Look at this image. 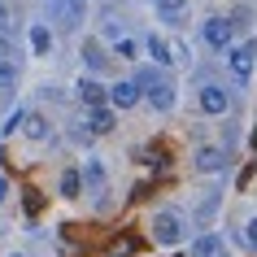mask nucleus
<instances>
[{
  "instance_id": "1",
  "label": "nucleus",
  "mask_w": 257,
  "mask_h": 257,
  "mask_svg": "<svg viewBox=\"0 0 257 257\" xmlns=\"http://www.w3.org/2000/svg\"><path fill=\"white\" fill-rule=\"evenodd\" d=\"M136 79H140V87H144V100H149L157 113H170V109H175V83H170V74H166L162 66L157 70H140Z\"/></svg>"
},
{
  "instance_id": "2",
  "label": "nucleus",
  "mask_w": 257,
  "mask_h": 257,
  "mask_svg": "<svg viewBox=\"0 0 257 257\" xmlns=\"http://www.w3.org/2000/svg\"><path fill=\"white\" fill-rule=\"evenodd\" d=\"M227 66H231V79L244 87V83L253 79V70H257V40H240V44H231Z\"/></svg>"
},
{
  "instance_id": "3",
  "label": "nucleus",
  "mask_w": 257,
  "mask_h": 257,
  "mask_svg": "<svg viewBox=\"0 0 257 257\" xmlns=\"http://www.w3.org/2000/svg\"><path fill=\"white\" fill-rule=\"evenodd\" d=\"M201 40H205V48H231V40H235V18H222V14L205 18Z\"/></svg>"
},
{
  "instance_id": "4",
  "label": "nucleus",
  "mask_w": 257,
  "mask_h": 257,
  "mask_svg": "<svg viewBox=\"0 0 257 257\" xmlns=\"http://www.w3.org/2000/svg\"><path fill=\"white\" fill-rule=\"evenodd\" d=\"M105 100L122 113V109H131V105H140V100H144V87H140V79H118V83H109Z\"/></svg>"
},
{
  "instance_id": "5",
  "label": "nucleus",
  "mask_w": 257,
  "mask_h": 257,
  "mask_svg": "<svg viewBox=\"0 0 257 257\" xmlns=\"http://www.w3.org/2000/svg\"><path fill=\"white\" fill-rule=\"evenodd\" d=\"M83 126H87V136H109L113 126H118V109L113 105H87V118H83Z\"/></svg>"
},
{
  "instance_id": "6",
  "label": "nucleus",
  "mask_w": 257,
  "mask_h": 257,
  "mask_svg": "<svg viewBox=\"0 0 257 257\" xmlns=\"http://www.w3.org/2000/svg\"><path fill=\"white\" fill-rule=\"evenodd\" d=\"M227 109H231L227 87H222V83H205V87H201V113H205V118H222Z\"/></svg>"
},
{
  "instance_id": "7",
  "label": "nucleus",
  "mask_w": 257,
  "mask_h": 257,
  "mask_svg": "<svg viewBox=\"0 0 257 257\" xmlns=\"http://www.w3.org/2000/svg\"><path fill=\"white\" fill-rule=\"evenodd\" d=\"M153 240H157V244H166V248L183 240V222H179V214H170V209H162V214L153 218Z\"/></svg>"
},
{
  "instance_id": "8",
  "label": "nucleus",
  "mask_w": 257,
  "mask_h": 257,
  "mask_svg": "<svg viewBox=\"0 0 257 257\" xmlns=\"http://www.w3.org/2000/svg\"><path fill=\"white\" fill-rule=\"evenodd\" d=\"M192 170L196 175H218V170H227V153L218 149V144H205V149L192 153Z\"/></svg>"
},
{
  "instance_id": "9",
  "label": "nucleus",
  "mask_w": 257,
  "mask_h": 257,
  "mask_svg": "<svg viewBox=\"0 0 257 257\" xmlns=\"http://www.w3.org/2000/svg\"><path fill=\"white\" fill-rule=\"evenodd\" d=\"M22 136L35 140V144H44V140L53 136V122L44 118V113H22Z\"/></svg>"
},
{
  "instance_id": "10",
  "label": "nucleus",
  "mask_w": 257,
  "mask_h": 257,
  "mask_svg": "<svg viewBox=\"0 0 257 257\" xmlns=\"http://www.w3.org/2000/svg\"><path fill=\"white\" fill-rule=\"evenodd\" d=\"M105 92H109V87H105V83H96L92 74H87V79H79V83H74V96H79L83 105H100V100H105Z\"/></svg>"
},
{
  "instance_id": "11",
  "label": "nucleus",
  "mask_w": 257,
  "mask_h": 257,
  "mask_svg": "<svg viewBox=\"0 0 257 257\" xmlns=\"http://www.w3.org/2000/svg\"><path fill=\"white\" fill-rule=\"evenodd\" d=\"M153 5H157V14H162L170 27H179V22L188 18V0H153Z\"/></svg>"
},
{
  "instance_id": "12",
  "label": "nucleus",
  "mask_w": 257,
  "mask_h": 257,
  "mask_svg": "<svg viewBox=\"0 0 257 257\" xmlns=\"http://www.w3.org/2000/svg\"><path fill=\"white\" fill-rule=\"evenodd\" d=\"M79 175H83V183H87L92 192H105V166L96 162V157H87V162H83Z\"/></svg>"
},
{
  "instance_id": "13",
  "label": "nucleus",
  "mask_w": 257,
  "mask_h": 257,
  "mask_svg": "<svg viewBox=\"0 0 257 257\" xmlns=\"http://www.w3.org/2000/svg\"><path fill=\"white\" fill-rule=\"evenodd\" d=\"M144 48H149V57H153V61H157V66H170V61H175V53H170V44H166L162 40V35H149V40H144Z\"/></svg>"
},
{
  "instance_id": "14",
  "label": "nucleus",
  "mask_w": 257,
  "mask_h": 257,
  "mask_svg": "<svg viewBox=\"0 0 257 257\" xmlns=\"http://www.w3.org/2000/svg\"><path fill=\"white\" fill-rule=\"evenodd\" d=\"M31 48H35V53H53V31L44 27V22H35V27H31Z\"/></svg>"
},
{
  "instance_id": "15",
  "label": "nucleus",
  "mask_w": 257,
  "mask_h": 257,
  "mask_svg": "<svg viewBox=\"0 0 257 257\" xmlns=\"http://www.w3.org/2000/svg\"><path fill=\"white\" fill-rule=\"evenodd\" d=\"M218 201H222V192H209V196H205L201 201V209H196V227H209V222H214V209H218Z\"/></svg>"
},
{
  "instance_id": "16",
  "label": "nucleus",
  "mask_w": 257,
  "mask_h": 257,
  "mask_svg": "<svg viewBox=\"0 0 257 257\" xmlns=\"http://www.w3.org/2000/svg\"><path fill=\"white\" fill-rule=\"evenodd\" d=\"M83 66H87V70H105V66H109V57L100 53V44H96V40L83 44Z\"/></svg>"
},
{
  "instance_id": "17",
  "label": "nucleus",
  "mask_w": 257,
  "mask_h": 257,
  "mask_svg": "<svg viewBox=\"0 0 257 257\" xmlns=\"http://www.w3.org/2000/svg\"><path fill=\"white\" fill-rule=\"evenodd\" d=\"M79 192H83V175H79V170H66V175H61V196L74 201Z\"/></svg>"
},
{
  "instance_id": "18",
  "label": "nucleus",
  "mask_w": 257,
  "mask_h": 257,
  "mask_svg": "<svg viewBox=\"0 0 257 257\" xmlns=\"http://www.w3.org/2000/svg\"><path fill=\"white\" fill-rule=\"evenodd\" d=\"M18 74H22V70H18V61H9V57H0V92H9V87L18 83Z\"/></svg>"
},
{
  "instance_id": "19",
  "label": "nucleus",
  "mask_w": 257,
  "mask_h": 257,
  "mask_svg": "<svg viewBox=\"0 0 257 257\" xmlns=\"http://www.w3.org/2000/svg\"><path fill=\"white\" fill-rule=\"evenodd\" d=\"M113 53H118L122 61H136V57H140V44L131 40V35H118V40H113Z\"/></svg>"
},
{
  "instance_id": "20",
  "label": "nucleus",
  "mask_w": 257,
  "mask_h": 257,
  "mask_svg": "<svg viewBox=\"0 0 257 257\" xmlns=\"http://www.w3.org/2000/svg\"><path fill=\"white\" fill-rule=\"evenodd\" d=\"M218 248H222L218 235H201V240L192 244V257H209V253H218Z\"/></svg>"
},
{
  "instance_id": "21",
  "label": "nucleus",
  "mask_w": 257,
  "mask_h": 257,
  "mask_svg": "<svg viewBox=\"0 0 257 257\" xmlns=\"http://www.w3.org/2000/svg\"><path fill=\"white\" fill-rule=\"evenodd\" d=\"M9 27H14V14H9V5L0 0V35H9Z\"/></svg>"
},
{
  "instance_id": "22",
  "label": "nucleus",
  "mask_w": 257,
  "mask_h": 257,
  "mask_svg": "<svg viewBox=\"0 0 257 257\" xmlns=\"http://www.w3.org/2000/svg\"><path fill=\"white\" fill-rule=\"evenodd\" d=\"M131 253H136V240H118L113 244V257H131Z\"/></svg>"
},
{
  "instance_id": "23",
  "label": "nucleus",
  "mask_w": 257,
  "mask_h": 257,
  "mask_svg": "<svg viewBox=\"0 0 257 257\" xmlns=\"http://www.w3.org/2000/svg\"><path fill=\"white\" fill-rule=\"evenodd\" d=\"M244 240L257 248V218H248V222H244Z\"/></svg>"
},
{
  "instance_id": "24",
  "label": "nucleus",
  "mask_w": 257,
  "mask_h": 257,
  "mask_svg": "<svg viewBox=\"0 0 257 257\" xmlns=\"http://www.w3.org/2000/svg\"><path fill=\"white\" fill-rule=\"evenodd\" d=\"M5 196H9V179L0 175V201H5Z\"/></svg>"
},
{
  "instance_id": "25",
  "label": "nucleus",
  "mask_w": 257,
  "mask_h": 257,
  "mask_svg": "<svg viewBox=\"0 0 257 257\" xmlns=\"http://www.w3.org/2000/svg\"><path fill=\"white\" fill-rule=\"evenodd\" d=\"M14 257H22V253H14Z\"/></svg>"
},
{
  "instance_id": "26",
  "label": "nucleus",
  "mask_w": 257,
  "mask_h": 257,
  "mask_svg": "<svg viewBox=\"0 0 257 257\" xmlns=\"http://www.w3.org/2000/svg\"><path fill=\"white\" fill-rule=\"evenodd\" d=\"M209 257H218V253H209Z\"/></svg>"
}]
</instances>
